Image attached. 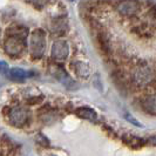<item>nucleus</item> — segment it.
Instances as JSON below:
<instances>
[{"instance_id":"nucleus-1","label":"nucleus","mask_w":156,"mask_h":156,"mask_svg":"<svg viewBox=\"0 0 156 156\" xmlns=\"http://www.w3.org/2000/svg\"><path fill=\"white\" fill-rule=\"evenodd\" d=\"M46 49V33L42 30H35L30 39V53L34 59L41 58Z\"/></svg>"},{"instance_id":"nucleus-2","label":"nucleus","mask_w":156,"mask_h":156,"mask_svg":"<svg viewBox=\"0 0 156 156\" xmlns=\"http://www.w3.org/2000/svg\"><path fill=\"white\" fill-rule=\"evenodd\" d=\"M5 52L11 56H20L26 48V39L18 37H7L5 40Z\"/></svg>"},{"instance_id":"nucleus-3","label":"nucleus","mask_w":156,"mask_h":156,"mask_svg":"<svg viewBox=\"0 0 156 156\" xmlns=\"http://www.w3.org/2000/svg\"><path fill=\"white\" fill-rule=\"evenodd\" d=\"M134 81L137 86H148L153 82L154 80V70L149 67L148 65H142V66H139L136 70L134 72Z\"/></svg>"},{"instance_id":"nucleus-4","label":"nucleus","mask_w":156,"mask_h":156,"mask_svg":"<svg viewBox=\"0 0 156 156\" xmlns=\"http://www.w3.org/2000/svg\"><path fill=\"white\" fill-rule=\"evenodd\" d=\"M8 119L11 125H13L14 127H23V125H26L28 120V110H26L23 107H14L9 112Z\"/></svg>"},{"instance_id":"nucleus-5","label":"nucleus","mask_w":156,"mask_h":156,"mask_svg":"<svg viewBox=\"0 0 156 156\" xmlns=\"http://www.w3.org/2000/svg\"><path fill=\"white\" fill-rule=\"evenodd\" d=\"M68 54H69V46H68L67 41H65V40L54 41V44L52 46V56L55 60L63 61L68 58Z\"/></svg>"},{"instance_id":"nucleus-6","label":"nucleus","mask_w":156,"mask_h":156,"mask_svg":"<svg viewBox=\"0 0 156 156\" xmlns=\"http://www.w3.org/2000/svg\"><path fill=\"white\" fill-rule=\"evenodd\" d=\"M28 76L30 75H28V73L26 70H23V68H16V67L9 69L7 73V78L11 81H14V82H23Z\"/></svg>"},{"instance_id":"nucleus-7","label":"nucleus","mask_w":156,"mask_h":156,"mask_svg":"<svg viewBox=\"0 0 156 156\" xmlns=\"http://www.w3.org/2000/svg\"><path fill=\"white\" fill-rule=\"evenodd\" d=\"M141 105H142V108H143L144 112H147V113L151 114V115H156V95L155 94L146 96V98L142 100Z\"/></svg>"},{"instance_id":"nucleus-8","label":"nucleus","mask_w":156,"mask_h":156,"mask_svg":"<svg viewBox=\"0 0 156 156\" xmlns=\"http://www.w3.org/2000/svg\"><path fill=\"white\" fill-rule=\"evenodd\" d=\"M75 113H76V115L79 117H81V119H83V120H88V121H96V119H98V114H96V112L92 108H89V107H80L78 109L75 110Z\"/></svg>"},{"instance_id":"nucleus-9","label":"nucleus","mask_w":156,"mask_h":156,"mask_svg":"<svg viewBox=\"0 0 156 156\" xmlns=\"http://www.w3.org/2000/svg\"><path fill=\"white\" fill-rule=\"evenodd\" d=\"M54 76H56L58 80L61 81V83H62L63 86L67 87V88H72L73 89L75 87V82L67 75V73L62 68H56V70H55L54 73Z\"/></svg>"},{"instance_id":"nucleus-10","label":"nucleus","mask_w":156,"mask_h":156,"mask_svg":"<svg viewBox=\"0 0 156 156\" xmlns=\"http://www.w3.org/2000/svg\"><path fill=\"white\" fill-rule=\"evenodd\" d=\"M123 142L128 147L133 149H140L144 146L146 141L141 137H137V136H134V135H125L123 136Z\"/></svg>"},{"instance_id":"nucleus-11","label":"nucleus","mask_w":156,"mask_h":156,"mask_svg":"<svg viewBox=\"0 0 156 156\" xmlns=\"http://www.w3.org/2000/svg\"><path fill=\"white\" fill-rule=\"evenodd\" d=\"M137 2L134 1H125L119 5V11L123 16H133L134 13L137 11Z\"/></svg>"},{"instance_id":"nucleus-12","label":"nucleus","mask_w":156,"mask_h":156,"mask_svg":"<svg viewBox=\"0 0 156 156\" xmlns=\"http://www.w3.org/2000/svg\"><path fill=\"white\" fill-rule=\"evenodd\" d=\"M28 34V30L25 26H12L7 28V37H18V38H23L26 39Z\"/></svg>"},{"instance_id":"nucleus-13","label":"nucleus","mask_w":156,"mask_h":156,"mask_svg":"<svg viewBox=\"0 0 156 156\" xmlns=\"http://www.w3.org/2000/svg\"><path fill=\"white\" fill-rule=\"evenodd\" d=\"M74 66H73V69H74V72L78 74V75H80V76H85V78H87L88 76V74H89V68H88V66H87L86 63L83 62H75L73 63Z\"/></svg>"},{"instance_id":"nucleus-14","label":"nucleus","mask_w":156,"mask_h":156,"mask_svg":"<svg viewBox=\"0 0 156 156\" xmlns=\"http://www.w3.org/2000/svg\"><path fill=\"white\" fill-rule=\"evenodd\" d=\"M125 119L127 120V121H129L130 123H133L134 126H136V127H142V125H141L140 122H139V121H137L135 117L132 116L130 114H128V113H126V114H125Z\"/></svg>"},{"instance_id":"nucleus-15","label":"nucleus","mask_w":156,"mask_h":156,"mask_svg":"<svg viewBox=\"0 0 156 156\" xmlns=\"http://www.w3.org/2000/svg\"><path fill=\"white\" fill-rule=\"evenodd\" d=\"M8 65L6 61H0V74H6L8 73Z\"/></svg>"},{"instance_id":"nucleus-16","label":"nucleus","mask_w":156,"mask_h":156,"mask_svg":"<svg viewBox=\"0 0 156 156\" xmlns=\"http://www.w3.org/2000/svg\"><path fill=\"white\" fill-rule=\"evenodd\" d=\"M149 142L156 146V135H155V136H153V137H150V139H149Z\"/></svg>"},{"instance_id":"nucleus-17","label":"nucleus","mask_w":156,"mask_h":156,"mask_svg":"<svg viewBox=\"0 0 156 156\" xmlns=\"http://www.w3.org/2000/svg\"><path fill=\"white\" fill-rule=\"evenodd\" d=\"M0 37H1V31H0Z\"/></svg>"}]
</instances>
